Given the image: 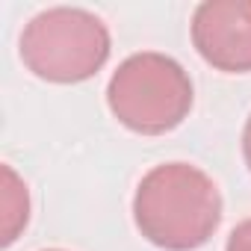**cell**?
<instances>
[{
    "instance_id": "cell-4",
    "label": "cell",
    "mask_w": 251,
    "mask_h": 251,
    "mask_svg": "<svg viewBox=\"0 0 251 251\" xmlns=\"http://www.w3.org/2000/svg\"><path fill=\"white\" fill-rule=\"evenodd\" d=\"M192 45L222 74L251 71V0H204L192 12Z\"/></svg>"
},
{
    "instance_id": "cell-5",
    "label": "cell",
    "mask_w": 251,
    "mask_h": 251,
    "mask_svg": "<svg viewBox=\"0 0 251 251\" xmlns=\"http://www.w3.org/2000/svg\"><path fill=\"white\" fill-rule=\"evenodd\" d=\"M30 222V192L27 183L9 169L0 166V245H12Z\"/></svg>"
},
{
    "instance_id": "cell-6",
    "label": "cell",
    "mask_w": 251,
    "mask_h": 251,
    "mask_svg": "<svg viewBox=\"0 0 251 251\" xmlns=\"http://www.w3.org/2000/svg\"><path fill=\"white\" fill-rule=\"evenodd\" d=\"M225 251H251V219L239 222V225L230 230Z\"/></svg>"
},
{
    "instance_id": "cell-8",
    "label": "cell",
    "mask_w": 251,
    "mask_h": 251,
    "mask_svg": "<svg viewBox=\"0 0 251 251\" xmlns=\"http://www.w3.org/2000/svg\"><path fill=\"white\" fill-rule=\"evenodd\" d=\"M48 251H62V248H48Z\"/></svg>"
},
{
    "instance_id": "cell-7",
    "label": "cell",
    "mask_w": 251,
    "mask_h": 251,
    "mask_svg": "<svg viewBox=\"0 0 251 251\" xmlns=\"http://www.w3.org/2000/svg\"><path fill=\"white\" fill-rule=\"evenodd\" d=\"M242 157H245V166L251 172V115L245 121V130H242Z\"/></svg>"
},
{
    "instance_id": "cell-1",
    "label": "cell",
    "mask_w": 251,
    "mask_h": 251,
    "mask_svg": "<svg viewBox=\"0 0 251 251\" xmlns=\"http://www.w3.org/2000/svg\"><path fill=\"white\" fill-rule=\"evenodd\" d=\"M136 230L163 251H198L222 225V192L189 163H163L142 175L133 195Z\"/></svg>"
},
{
    "instance_id": "cell-3",
    "label": "cell",
    "mask_w": 251,
    "mask_h": 251,
    "mask_svg": "<svg viewBox=\"0 0 251 251\" xmlns=\"http://www.w3.org/2000/svg\"><path fill=\"white\" fill-rule=\"evenodd\" d=\"M112 39L106 24L77 6H53L30 18L21 33L24 68L48 83L71 86L92 80L109 59Z\"/></svg>"
},
{
    "instance_id": "cell-2",
    "label": "cell",
    "mask_w": 251,
    "mask_h": 251,
    "mask_svg": "<svg viewBox=\"0 0 251 251\" xmlns=\"http://www.w3.org/2000/svg\"><path fill=\"white\" fill-rule=\"evenodd\" d=\"M195 103L183 65L160 50L127 56L106 83V106L121 127L139 136H163L189 118Z\"/></svg>"
}]
</instances>
